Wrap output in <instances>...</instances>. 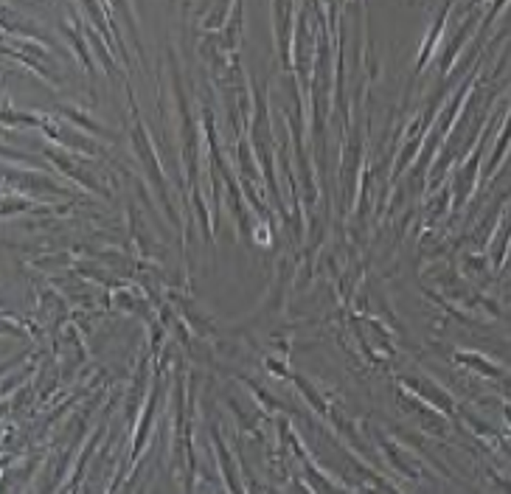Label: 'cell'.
I'll use <instances>...</instances> for the list:
<instances>
[{
	"instance_id": "cell-1",
	"label": "cell",
	"mask_w": 511,
	"mask_h": 494,
	"mask_svg": "<svg viewBox=\"0 0 511 494\" xmlns=\"http://www.w3.org/2000/svg\"><path fill=\"white\" fill-rule=\"evenodd\" d=\"M59 112H62V115H68V118H73L79 126H85V129H90V132H107L101 124L90 121L87 115H79V110H73V107H59ZM107 135H110V132H107Z\"/></svg>"
}]
</instances>
